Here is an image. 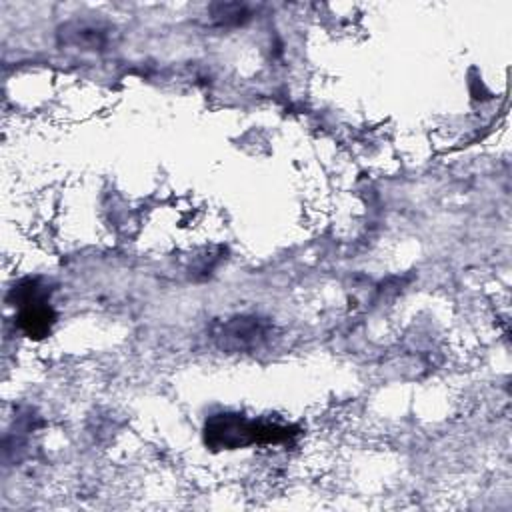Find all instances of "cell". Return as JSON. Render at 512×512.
I'll return each instance as SVG.
<instances>
[{
  "instance_id": "1",
  "label": "cell",
  "mask_w": 512,
  "mask_h": 512,
  "mask_svg": "<svg viewBox=\"0 0 512 512\" xmlns=\"http://www.w3.org/2000/svg\"><path fill=\"white\" fill-rule=\"evenodd\" d=\"M296 436V428L246 420L242 414H214L204 428L206 444L214 450H236L250 444H282Z\"/></svg>"
},
{
  "instance_id": "2",
  "label": "cell",
  "mask_w": 512,
  "mask_h": 512,
  "mask_svg": "<svg viewBox=\"0 0 512 512\" xmlns=\"http://www.w3.org/2000/svg\"><path fill=\"white\" fill-rule=\"evenodd\" d=\"M20 306L18 326L28 338H44L50 334L56 320L54 310L46 302V288L38 280H24L12 292Z\"/></svg>"
},
{
  "instance_id": "3",
  "label": "cell",
  "mask_w": 512,
  "mask_h": 512,
  "mask_svg": "<svg viewBox=\"0 0 512 512\" xmlns=\"http://www.w3.org/2000/svg\"><path fill=\"white\" fill-rule=\"evenodd\" d=\"M262 336H264V332L254 318H236L234 322L226 324V328H224V338L236 342L238 348L254 346Z\"/></svg>"
}]
</instances>
